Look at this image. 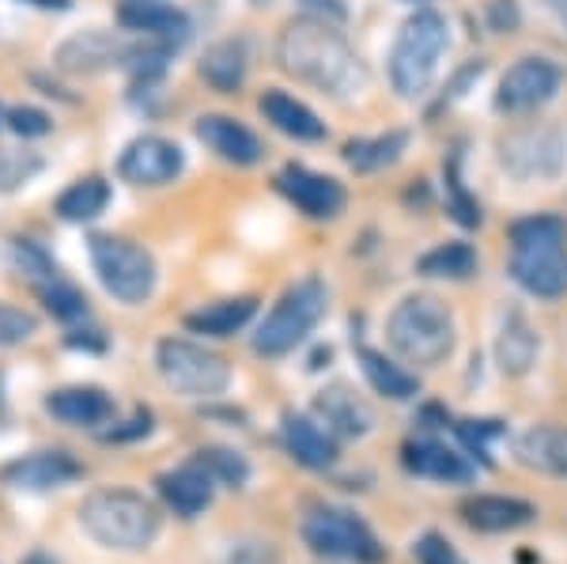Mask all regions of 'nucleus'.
<instances>
[{
	"label": "nucleus",
	"instance_id": "2",
	"mask_svg": "<svg viewBox=\"0 0 567 564\" xmlns=\"http://www.w3.org/2000/svg\"><path fill=\"white\" fill-rule=\"evenodd\" d=\"M80 526L106 550H148L159 534V512L133 489H99L80 504Z\"/></svg>",
	"mask_w": 567,
	"mask_h": 564
},
{
	"label": "nucleus",
	"instance_id": "14",
	"mask_svg": "<svg viewBox=\"0 0 567 564\" xmlns=\"http://www.w3.org/2000/svg\"><path fill=\"white\" fill-rule=\"evenodd\" d=\"M272 182H277L280 194L303 216H310V221H333V216H341L344 205H349V189H344L341 182L318 175V171L303 167V163L280 167Z\"/></svg>",
	"mask_w": 567,
	"mask_h": 564
},
{
	"label": "nucleus",
	"instance_id": "27",
	"mask_svg": "<svg viewBox=\"0 0 567 564\" xmlns=\"http://www.w3.org/2000/svg\"><path fill=\"white\" fill-rule=\"evenodd\" d=\"M537 352H542V338L534 334V326L523 315H507L499 338H496V363L503 376H526L534 368Z\"/></svg>",
	"mask_w": 567,
	"mask_h": 564
},
{
	"label": "nucleus",
	"instance_id": "30",
	"mask_svg": "<svg viewBox=\"0 0 567 564\" xmlns=\"http://www.w3.org/2000/svg\"><path fill=\"white\" fill-rule=\"evenodd\" d=\"M409 148V133L405 130H390L379 136H355V141L344 144V163L360 175H371V171L393 167Z\"/></svg>",
	"mask_w": 567,
	"mask_h": 564
},
{
	"label": "nucleus",
	"instance_id": "41",
	"mask_svg": "<svg viewBox=\"0 0 567 564\" xmlns=\"http://www.w3.org/2000/svg\"><path fill=\"white\" fill-rule=\"evenodd\" d=\"M219 564H280V553L272 542L246 539V542H235L231 550L219 557Z\"/></svg>",
	"mask_w": 567,
	"mask_h": 564
},
{
	"label": "nucleus",
	"instance_id": "26",
	"mask_svg": "<svg viewBox=\"0 0 567 564\" xmlns=\"http://www.w3.org/2000/svg\"><path fill=\"white\" fill-rule=\"evenodd\" d=\"M258 311L254 296H235V299H216V304L200 307V311L186 315L189 334H205V338H231L235 330H243Z\"/></svg>",
	"mask_w": 567,
	"mask_h": 564
},
{
	"label": "nucleus",
	"instance_id": "22",
	"mask_svg": "<svg viewBox=\"0 0 567 564\" xmlns=\"http://www.w3.org/2000/svg\"><path fill=\"white\" fill-rule=\"evenodd\" d=\"M280 440L291 459L307 470H329L337 462V440L303 413H284Z\"/></svg>",
	"mask_w": 567,
	"mask_h": 564
},
{
	"label": "nucleus",
	"instance_id": "44",
	"mask_svg": "<svg viewBox=\"0 0 567 564\" xmlns=\"http://www.w3.org/2000/svg\"><path fill=\"white\" fill-rule=\"evenodd\" d=\"M307 16H318V20H329V23H344L349 20V4L344 0H299Z\"/></svg>",
	"mask_w": 567,
	"mask_h": 564
},
{
	"label": "nucleus",
	"instance_id": "48",
	"mask_svg": "<svg viewBox=\"0 0 567 564\" xmlns=\"http://www.w3.org/2000/svg\"><path fill=\"white\" fill-rule=\"evenodd\" d=\"M27 564H53V561H50V557H42V553H34V557L27 561Z\"/></svg>",
	"mask_w": 567,
	"mask_h": 564
},
{
	"label": "nucleus",
	"instance_id": "9",
	"mask_svg": "<svg viewBox=\"0 0 567 564\" xmlns=\"http://www.w3.org/2000/svg\"><path fill=\"white\" fill-rule=\"evenodd\" d=\"M136 58V42L122 39L114 31H76L53 50V69L65 72V76H99L110 69H130V61Z\"/></svg>",
	"mask_w": 567,
	"mask_h": 564
},
{
	"label": "nucleus",
	"instance_id": "20",
	"mask_svg": "<svg viewBox=\"0 0 567 564\" xmlns=\"http://www.w3.org/2000/svg\"><path fill=\"white\" fill-rule=\"evenodd\" d=\"M258 111H261L265 122L272 125V130L291 136V141H307V144L326 141V122H322V117L310 111L307 103H299L296 95H288V91L269 88L258 99Z\"/></svg>",
	"mask_w": 567,
	"mask_h": 564
},
{
	"label": "nucleus",
	"instance_id": "35",
	"mask_svg": "<svg viewBox=\"0 0 567 564\" xmlns=\"http://www.w3.org/2000/svg\"><path fill=\"white\" fill-rule=\"evenodd\" d=\"M511 247H523V243H567V221L553 213H537V216H523L507 227Z\"/></svg>",
	"mask_w": 567,
	"mask_h": 564
},
{
	"label": "nucleus",
	"instance_id": "17",
	"mask_svg": "<svg viewBox=\"0 0 567 564\" xmlns=\"http://www.w3.org/2000/svg\"><path fill=\"white\" fill-rule=\"evenodd\" d=\"M458 515L465 520V526H473V531H481V534H507V531H518V526L534 523L537 507L518 496L477 493V496L462 500Z\"/></svg>",
	"mask_w": 567,
	"mask_h": 564
},
{
	"label": "nucleus",
	"instance_id": "7",
	"mask_svg": "<svg viewBox=\"0 0 567 564\" xmlns=\"http://www.w3.org/2000/svg\"><path fill=\"white\" fill-rule=\"evenodd\" d=\"M155 363H159L163 383L171 390H178L182 398H200V402H205V398H219L231 387V363L197 341H186V338L159 341Z\"/></svg>",
	"mask_w": 567,
	"mask_h": 564
},
{
	"label": "nucleus",
	"instance_id": "11",
	"mask_svg": "<svg viewBox=\"0 0 567 564\" xmlns=\"http://www.w3.org/2000/svg\"><path fill=\"white\" fill-rule=\"evenodd\" d=\"M499 163L515 178H556L567 167V136L560 130H526L499 141Z\"/></svg>",
	"mask_w": 567,
	"mask_h": 564
},
{
	"label": "nucleus",
	"instance_id": "45",
	"mask_svg": "<svg viewBox=\"0 0 567 564\" xmlns=\"http://www.w3.org/2000/svg\"><path fill=\"white\" fill-rule=\"evenodd\" d=\"M148 432H152V413L141 409V413L130 421V429H114V432H106L103 440H133V435H148Z\"/></svg>",
	"mask_w": 567,
	"mask_h": 564
},
{
	"label": "nucleus",
	"instance_id": "43",
	"mask_svg": "<svg viewBox=\"0 0 567 564\" xmlns=\"http://www.w3.org/2000/svg\"><path fill=\"white\" fill-rule=\"evenodd\" d=\"M416 561L420 564H465L458 557V550H454L443 534H424V539L416 542Z\"/></svg>",
	"mask_w": 567,
	"mask_h": 564
},
{
	"label": "nucleus",
	"instance_id": "16",
	"mask_svg": "<svg viewBox=\"0 0 567 564\" xmlns=\"http://www.w3.org/2000/svg\"><path fill=\"white\" fill-rule=\"evenodd\" d=\"M117 23H122V31L136 34V39L167 42L175 50L189 39V16L182 8L167 4V0H122Z\"/></svg>",
	"mask_w": 567,
	"mask_h": 564
},
{
	"label": "nucleus",
	"instance_id": "36",
	"mask_svg": "<svg viewBox=\"0 0 567 564\" xmlns=\"http://www.w3.org/2000/svg\"><path fill=\"white\" fill-rule=\"evenodd\" d=\"M45 167L39 152H20V148H0V194H16Z\"/></svg>",
	"mask_w": 567,
	"mask_h": 564
},
{
	"label": "nucleus",
	"instance_id": "10",
	"mask_svg": "<svg viewBox=\"0 0 567 564\" xmlns=\"http://www.w3.org/2000/svg\"><path fill=\"white\" fill-rule=\"evenodd\" d=\"M564 88V69L548 58H523L503 72L496 88V111L503 114H529L537 106L553 103Z\"/></svg>",
	"mask_w": 567,
	"mask_h": 564
},
{
	"label": "nucleus",
	"instance_id": "39",
	"mask_svg": "<svg viewBox=\"0 0 567 564\" xmlns=\"http://www.w3.org/2000/svg\"><path fill=\"white\" fill-rule=\"evenodd\" d=\"M39 334V318L23 307L0 304V349H12V345H23Z\"/></svg>",
	"mask_w": 567,
	"mask_h": 564
},
{
	"label": "nucleus",
	"instance_id": "12",
	"mask_svg": "<svg viewBox=\"0 0 567 564\" xmlns=\"http://www.w3.org/2000/svg\"><path fill=\"white\" fill-rule=\"evenodd\" d=\"M182 171H186V152L159 133L136 136V141L125 144L122 156H117V175H122V182L144 186V189L167 186V182H175Z\"/></svg>",
	"mask_w": 567,
	"mask_h": 564
},
{
	"label": "nucleus",
	"instance_id": "3",
	"mask_svg": "<svg viewBox=\"0 0 567 564\" xmlns=\"http://www.w3.org/2000/svg\"><path fill=\"white\" fill-rule=\"evenodd\" d=\"M386 338L401 360L416 368H435L454 352V318L443 299L405 296L386 318Z\"/></svg>",
	"mask_w": 567,
	"mask_h": 564
},
{
	"label": "nucleus",
	"instance_id": "28",
	"mask_svg": "<svg viewBox=\"0 0 567 564\" xmlns=\"http://www.w3.org/2000/svg\"><path fill=\"white\" fill-rule=\"evenodd\" d=\"M315 409L337 435H363V432H371V424H374L371 409L363 406L349 387L322 390V394L315 398Z\"/></svg>",
	"mask_w": 567,
	"mask_h": 564
},
{
	"label": "nucleus",
	"instance_id": "38",
	"mask_svg": "<svg viewBox=\"0 0 567 564\" xmlns=\"http://www.w3.org/2000/svg\"><path fill=\"white\" fill-rule=\"evenodd\" d=\"M39 296L45 299V307H50V315L65 318V322H72V318H84L87 315V299L76 293V288L69 285V280H50V285H39Z\"/></svg>",
	"mask_w": 567,
	"mask_h": 564
},
{
	"label": "nucleus",
	"instance_id": "5",
	"mask_svg": "<svg viewBox=\"0 0 567 564\" xmlns=\"http://www.w3.org/2000/svg\"><path fill=\"white\" fill-rule=\"evenodd\" d=\"M329 307V293L318 277H303L280 296V304L265 315V322L254 334V352L258 357H288L296 345L307 341V334L322 322Z\"/></svg>",
	"mask_w": 567,
	"mask_h": 564
},
{
	"label": "nucleus",
	"instance_id": "37",
	"mask_svg": "<svg viewBox=\"0 0 567 564\" xmlns=\"http://www.w3.org/2000/svg\"><path fill=\"white\" fill-rule=\"evenodd\" d=\"M12 262H16V269H20V277L31 280L34 288L50 285V280L61 277L58 266L50 262V254H45L39 243H31V239H16L12 243Z\"/></svg>",
	"mask_w": 567,
	"mask_h": 564
},
{
	"label": "nucleus",
	"instance_id": "23",
	"mask_svg": "<svg viewBox=\"0 0 567 564\" xmlns=\"http://www.w3.org/2000/svg\"><path fill=\"white\" fill-rule=\"evenodd\" d=\"M518 462L537 474L564 478L567 481V429L560 424H534L515 440Z\"/></svg>",
	"mask_w": 567,
	"mask_h": 564
},
{
	"label": "nucleus",
	"instance_id": "8",
	"mask_svg": "<svg viewBox=\"0 0 567 564\" xmlns=\"http://www.w3.org/2000/svg\"><path fill=\"white\" fill-rule=\"evenodd\" d=\"M303 542L318 553V557H337V561H355V564L382 561V545L371 534V526L349 512H333V507L307 515Z\"/></svg>",
	"mask_w": 567,
	"mask_h": 564
},
{
	"label": "nucleus",
	"instance_id": "31",
	"mask_svg": "<svg viewBox=\"0 0 567 564\" xmlns=\"http://www.w3.org/2000/svg\"><path fill=\"white\" fill-rule=\"evenodd\" d=\"M360 368L363 376H368V383L374 387V394L390 398V402H409V398H416V376H409V371H401L398 363H390L382 352L374 349H360Z\"/></svg>",
	"mask_w": 567,
	"mask_h": 564
},
{
	"label": "nucleus",
	"instance_id": "50",
	"mask_svg": "<svg viewBox=\"0 0 567 564\" xmlns=\"http://www.w3.org/2000/svg\"><path fill=\"white\" fill-rule=\"evenodd\" d=\"M413 4H424V0H413Z\"/></svg>",
	"mask_w": 567,
	"mask_h": 564
},
{
	"label": "nucleus",
	"instance_id": "40",
	"mask_svg": "<svg viewBox=\"0 0 567 564\" xmlns=\"http://www.w3.org/2000/svg\"><path fill=\"white\" fill-rule=\"evenodd\" d=\"M8 130L16 136H23V141H34V136H45L53 130V117L39 111V106H12V111L4 114Z\"/></svg>",
	"mask_w": 567,
	"mask_h": 564
},
{
	"label": "nucleus",
	"instance_id": "21",
	"mask_svg": "<svg viewBox=\"0 0 567 564\" xmlns=\"http://www.w3.org/2000/svg\"><path fill=\"white\" fill-rule=\"evenodd\" d=\"M45 413L72 429H95L114 417V398L99 387H61L45 398Z\"/></svg>",
	"mask_w": 567,
	"mask_h": 564
},
{
	"label": "nucleus",
	"instance_id": "29",
	"mask_svg": "<svg viewBox=\"0 0 567 564\" xmlns=\"http://www.w3.org/2000/svg\"><path fill=\"white\" fill-rule=\"evenodd\" d=\"M106 205H110V182L103 175H87L61 189L58 202H53V213L65 224H87L95 216H103Z\"/></svg>",
	"mask_w": 567,
	"mask_h": 564
},
{
	"label": "nucleus",
	"instance_id": "34",
	"mask_svg": "<svg viewBox=\"0 0 567 564\" xmlns=\"http://www.w3.org/2000/svg\"><path fill=\"white\" fill-rule=\"evenodd\" d=\"M194 462L197 466H205L208 478L219 481V485H227V489H243L246 481H250V466H246L243 454L231 451V448H200Z\"/></svg>",
	"mask_w": 567,
	"mask_h": 564
},
{
	"label": "nucleus",
	"instance_id": "47",
	"mask_svg": "<svg viewBox=\"0 0 567 564\" xmlns=\"http://www.w3.org/2000/svg\"><path fill=\"white\" fill-rule=\"evenodd\" d=\"M27 4H34V8H50V12H65V8H72V0H27Z\"/></svg>",
	"mask_w": 567,
	"mask_h": 564
},
{
	"label": "nucleus",
	"instance_id": "33",
	"mask_svg": "<svg viewBox=\"0 0 567 564\" xmlns=\"http://www.w3.org/2000/svg\"><path fill=\"white\" fill-rule=\"evenodd\" d=\"M443 182H446V205H451L454 221H458L462 227H477L484 216H481L477 197H470V189H465L462 152H451V160L443 163Z\"/></svg>",
	"mask_w": 567,
	"mask_h": 564
},
{
	"label": "nucleus",
	"instance_id": "49",
	"mask_svg": "<svg viewBox=\"0 0 567 564\" xmlns=\"http://www.w3.org/2000/svg\"><path fill=\"white\" fill-rule=\"evenodd\" d=\"M250 4H258V8H261V4H269V0H250Z\"/></svg>",
	"mask_w": 567,
	"mask_h": 564
},
{
	"label": "nucleus",
	"instance_id": "24",
	"mask_svg": "<svg viewBox=\"0 0 567 564\" xmlns=\"http://www.w3.org/2000/svg\"><path fill=\"white\" fill-rule=\"evenodd\" d=\"M155 485H159V496L167 500L171 512L182 515V520H194V515H200L208 504H213L216 481L208 478V470H205V466L189 462V466L163 474L159 481H155Z\"/></svg>",
	"mask_w": 567,
	"mask_h": 564
},
{
	"label": "nucleus",
	"instance_id": "4",
	"mask_svg": "<svg viewBox=\"0 0 567 564\" xmlns=\"http://www.w3.org/2000/svg\"><path fill=\"white\" fill-rule=\"evenodd\" d=\"M446 45H451V27L435 8H416L405 23H401L398 39L390 50V84L401 99L424 95L427 84L435 80L439 61H443Z\"/></svg>",
	"mask_w": 567,
	"mask_h": 564
},
{
	"label": "nucleus",
	"instance_id": "15",
	"mask_svg": "<svg viewBox=\"0 0 567 564\" xmlns=\"http://www.w3.org/2000/svg\"><path fill=\"white\" fill-rule=\"evenodd\" d=\"M194 133L213 156H219L224 163H235V167H254V163H261L265 156L261 136L231 114H200Z\"/></svg>",
	"mask_w": 567,
	"mask_h": 564
},
{
	"label": "nucleus",
	"instance_id": "6",
	"mask_svg": "<svg viewBox=\"0 0 567 564\" xmlns=\"http://www.w3.org/2000/svg\"><path fill=\"white\" fill-rule=\"evenodd\" d=\"M91 266H95L99 280L117 304L125 307H141L148 304L155 293V258L148 247L125 239V235H91L87 239Z\"/></svg>",
	"mask_w": 567,
	"mask_h": 564
},
{
	"label": "nucleus",
	"instance_id": "13",
	"mask_svg": "<svg viewBox=\"0 0 567 564\" xmlns=\"http://www.w3.org/2000/svg\"><path fill=\"white\" fill-rule=\"evenodd\" d=\"M518 288H526L537 299L567 296V243H523L511 247L507 262Z\"/></svg>",
	"mask_w": 567,
	"mask_h": 564
},
{
	"label": "nucleus",
	"instance_id": "46",
	"mask_svg": "<svg viewBox=\"0 0 567 564\" xmlns=\"http://www.w3.org/2000/svg\"><path fill=\"white\" fill-rule=\"evenodd\" d=\"M545 8L553 12V20L567 31V0H545Z\"/></svg>",
	"mask_w": 567,
	"mask_h": 564
},
{
	"label": "nucleus",
	"instance_id": "42",
	"mask_svg": "<svg viewBox=\"0 0 567 564\" xmlns=\"http://www.w3.org/2000/svg\"><path fill=\"white\" fill-rule=\"evenodd\" d=\"M454 432H458L465 448H470L473 454H481V462L488 466V462H492L488 459V440H492V435H499L503 429L496 421H458V424H454Z\"/></svg>",
	"mask_w": 567,
	"mask_h": 564
},
{
	"label": "nucleus",
	"instance_id": "32",
	"mask_svg": "<svg viewBox=\"0 0 567 564\" xmlns=\"http://www.w3.org/2000/svg\"><path fill=\"white\" fill-rule=\"evenodd\" d=\"M416 269L424 277H446V280H465L477 273V250L470 243H443V247L427 250L416 262Z\"/></svg>",
	"mask_w": 567,
	"mask_h": 564
},
{
	"label": "nucleus",
	"instance_id": "18",
	"mask_svg": "<svg viewBox=\"0 0 567 564\" xmlns=\"http://www.w3.org/2000/svg\"><path fill=\"white\" fill-rule=\"evenodd\" d=\"M401 462H405L409 474L427 478V481H443V485H465L473 481V462H465V454L451 451L439 440H409L401 448Z\"/></svg>",
	"mask_w": 567,
	"mask_h": 564
},
{
	"label": "nucleus",
	"instance_id": "1",
	"mask_svg": "<svg viewBox=\"0 0 567 564\" xmlns=\"http://www.w3.org/2000/svg\"><path fill=\"white\" fill-rule=\"evenodd\" d=\"M277 65L299 84L322 91L329 99H360L371 76L352 42L337 31V23L318 16H296L277 34Z\"/></svg>",
	"mask_w": 567,
	"mask_h": 564
},
{
	"label": "nucleus",
	"instance_id": "25",
	"mask_svg": "<svg viewBox=\"0 0 567 564\" xmlns=\"http://www.w3.org/2000/svg\"><path fill=\"white\" fill-rule=\"evenodd\" d=\"M200 80L208 88L219 91V95H235L246 84V72H250V53H246L243 39H224L213 42L205 53H200Z\"/></svg>",
	"mask_w": 567,
	"mask_h": 564
},
{
	"label": "nucleus",
	"instance_id": "19",
	"mask_svg": "<svg viewBox=\"0 0 567 564\" xmlns=\"http://www.w3.org/2000/svg\"><path fill=\"white\" fill-rule=\"evenodd\" d=\"M84 470H80L76 459L61 451H39V454H27V459H16L0 470V478L16 489H31V493H45V489H61L69 481H76Z\"/></svg>",
	"mask_w": 567,
	"mask_h": 564
}]
</instances>
